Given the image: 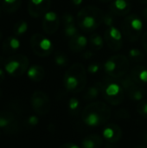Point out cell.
Masks as SVG:
<instances>
[{
  "mask_svg": "<svg viewBox=\"0 0 147 148\" xmlns=\"http://www.w3.org/2000/svg\"><path fill=\"white\" fill-rule=\"evenodd\" d=\"M111 114V109L107 103L93 101L84 108L81 119L88 127H100L105 125L109 121Z\"/></svg>",
  "mask_w": 147,
  "mask_h": 148,
  "instance_id": "cell-1",
  "label": "cell"
},
{
  "mask_svg": "<svg viewBox=\"0 0 147 148\" xmlns=\"http://www.w3.org/2000/svg\"><path fill=\"white\" fill-rule=\"evenodd\" d=\"M87 81L88 77L85 67L81 63L76 62L66 70L63 77V85L67 91L76 94L84 90Z\"/></svg>",
  "mask_w": 147,
  "mask_h": 148,
  "instance_id": "cell-2",
  "label": "cell"
},
{
  "mask_svg": "<svg viewBox=\"0 0 147 148\" xmlns=\"http://www.w3.org/2000/svg\"><path fill=\"white\" fill-rule=\"evenodd\" d=\"M104 15L102 10L96 6H85L77 14V26L85 32L94 31L103 23Z\"/></svg>",
  "mask_w": 147,
  "mask_h": 148,
  "instance_id": "cell-3",
  "label": "cell"
},
{
  "mask_svg": "<svg viewBox=\"0 0 147 148\" xmlns=\"http://www.w3.org/2000/svg\"><path fill=\"white\" fill-rule=\"evenodd\" d=\"M99 83L101 89V95L107 102L113 106H117L123 102L126 92L116 79L108 76Z\"/></svg>",
  "mask_w": 147,
  "mask_h": 148,
  "instance_id": "cell-4",
  "label": "cell"
},
{
  "mask_svg": "<svg viewBox=\"0 0 147 148\" xmlns=\"http://www.w3.org/2000/svg\"><path fill=\"white\" fill-rule=\"evenodd\" d=\"M129 67V59L124 55L113 56L108 60H107L104 64L106 74L113 79H120L126 75Z\"/></svg>",
  "mask_w": 147,
  "mask_h": 148,
  "instance_id": "cell-5",
  "label": "cell"
},
{
  "mask_svg": "<svg viewBox=\"0 0 147 148\" xmlns=\"http://www.w3.org/2000/svg\"><path fill=\"white\" fill-rule=\"evenodd\" d=\"M143 22L136 14L126 16L121 23L122 35L130 42H136L142 35Z\"/></svg>",
  "mask_w": 147,
  "mask_h": 148,
  "instance_id": "cell-6",
  "label": "cell"
},
{
  "mask_svg": "<svg viewBox=\"0 0 147 148\" xmlns=\"http://www.w3.org/2000/svg\"><path fill=\"white\" fill-rule=\"evenodd\" d=\"M29 61L24 55L18 54L12 56L4 61L5 71L13 77H18L23 75L29 69Z\"/></svg>",
  "mask_w": 147,
  "mask_h": 148,
  "instance_id": "cell-7",
  "label": "cell"
},
{
  "mask_svg": "<svg viewBox=\"0 0 147 148\" xmlns=\"http://www.w3.org/2000/svg\"><path fill=\"white\" fill-rule=\"evenodd\" d=\"M30 47L33 52L40 57H47L52 54L54 46L51 41L45 36L36 33L30 37Z\"/></svg>",
  "mask_w": 147,
  "mask_h": 148,
  "instance_id": "cell-8",
  "label": "cell"
},
{
  "mask_svg": "<svg viewBox=\"0 0 147 148\" xmlns=\"http://www.w3.org/2000/svg\"><path fill=\"white\" fill-rule=\"evenodd\" d=\"M30 102L34 112L38 115H46L50 111V100L43 91H35L31 95Z\"/></svg>",
  "mask_w": 147,
  "mask_h": 148,
  "instance_id": "cell-9",
  "label": "cell"
},
{
  "mask_svg": "<svg viewBox=\"0 0 147 148\" xmlns=\"http://www.w3.org/2000/svg\"><path fill=\"white\" fill-rule=\"evenodd\" d=\"M122 32L115 26L107 27L104 32V40L108 48L113 51H119L123 46Z\"/></svg>",
  "mask_w": 147,
  "mask_h": 148,
  "instance_id": "cell-10",
  "label": "cell"
},
{
  "mask_svg": "<svg viewBox=\"0 0 147 148\" xmlns=\"http://www.w3.org/2000/svg\"><path fill=\"white\" fill-rule=\"evenodd\" d=\"M51 0H29L28 3L29 14L35 18L43 16L49 10Z\"/></svg>",
  "mask_w": 147,
  "mask_h": 148,
  "instance_id": "cell-11",
  "label": "cell"
},
{
  "mask_svg": "<svg viewBox=\"0 0 147 148\" xmlns=\"http://www.w3.org/2000/svg\"><path fill=\"white\" fill-rule=\"evenodd\" d=\"M60 24H61V21L59 16L55 11H48L43 16L42 25L46 34L48 35L55 34L58 30Z\"/></svg>",
  "mask_w": 147,
  "mask_h": 148,
  "instance_id": "cell-12",
  "label": "cell"
},
{
  "mask_svg": "<svg viewBox=\"0 0 147 148\" xmlns=\"http://www.w3.org/2000/svg\"><path fill=\"white\" fill-rule=\"evenodd\" d=\"M102 135L107 143L115 144L119 142L122 138V130L120 127L117 124L110 123L104 127L102 131Z\"/></svg>",
  "mask_w": 147,
  "mask_h": 148,
  "instance_id": "cell-13",
  "label": "cell"
},
{
  "mask_svg": "<svg viewBox=\"0 0 147 148\" xmlns=\"http://www.w3.org/2000/svg\"><path fill=\"white\" fill-rule=\"evenodd\" d=\"M132 6L129 0H113L109 5V10L115 16H127L131 11Z\"/></svg>",
  "mask_w": 147,
  "mask_h": 148,
  "instance_id": "cell-14",
  "label": "cell"
},
{
  "mask_svg": "<svg viewBox=\"0 0 147 148\" xmlns=\"http://www.w3.org/2000/svg\"><path fill=\"white\" fill-rule=\"evenodd\" d=\"M88 42V41L87 37L81 34H79L76 36H75L74 38L69 40L68 47H69L70 50L73 52H75V53L82 52L86 49Z\"/></svg>",
  "mask_w": 147,
  "mask_h": 148,
  "instance_id": "cell-15",
  "label": "cell"
},
{
  "mask_svg": "<svg viewBox=\"0 0 147 148\" xmlns=\"http://www.w3.org/2000/svg\"><path fill=\"white\" fill-rule=\"evenodd\" d=\"M131 76L133 81L141 87L147 84V69L142 65L135 66L132 69Z\"/></svg>",
  "mask_w": 147,
  "mask_h": 148,
  "instance_id": "cell-16",
  "label": "cell"
},
{
  "mask_svg": "<svg viewBox=\"0 0 147 148\" xmlns=\"http://www.w3.org/2000/svg\"><path fill=\"white\" fill-rule=\"evenodd\" d=\"M103 139L98 134H89L86 136L81 142L82 148H101Z\"/></svg>",
  "mask_w": 147,
  "mask_h": 148,
  "instance_id": "cell-17",
  "label": "cell"
},
{
  "mask_svg": "<svg viewBox=\"0 0 147 148\" xmlns=\"http://www.w3.org/2000/svg\"><path fill=\"white\" fill-rule=\"evenodd\" d=\"M20 47V42L16 36H8L3 42V51L6 54H10L17 50Z\"/></svg>",
  "mask_w": 147,
  "mask_h": 148,
  "instance_id": "cell-18",
  "label": "cell"
},
{
  "mask_svg": "<svg viewBox=\"0 0 147 148\" xmlns=\"http://www.w3.org/2000/svg\"><path fill=\"white\" fill-rule=\"evenodd\" d=\"M27 75L31 81L38 82L45 77V70L40 65H33L27 70Z\"/></svg>",
  "mask_w": 147,
  "mask_h": 148,
  "instance_id": "cell-19",
  "label": "cell"
},
{
  "mask_svg": "<svg viewBox=\"0 0 147 148\" xmlns=\"http://www.w3.org/2000/svg\"><path fill=\"white\" fill-rule=\"evenodd\" d=\"M16 121L14 113L10 110L0 111V128H5Z\"/></svg>",
  "mask_w": 147,
  "mask_h": 148,
  "instance_id": "cell-20",
  "label": "cell"
},
{
  "mask_svg": "<svg viewBox=\"0 0 147 148\" xmlns=\"http://www.w3.org/2000/svg\"><path fill=\"white\" fill-rule=\"evenodd\" d=\"M100 94H101V89L100 83L98 82L97 84H94L89 87L88 88H87L82 95V98L85 101H94L99 96Z\"/></svg>",
  "mask_w": 147,
  "mask_h": 148,
  "instance_id": "cell-21",
  "label": "cell"
},
{
  "mask_svg": "<svg viewBox=\"0 0 147 148\" xmlns=\"http://www.w3.org/2000/svg\"><path fill=\"white\" fill-rule=\"evenodd\" d=\"M22 5V0H3V10L8 13H14Z\"/></svg>",
  "mask_w": 147,
  "mask_h": 148,
  "instance_id": "cell-22",
  "label": "cell"
},
{
  "mask_svg": "<svg viewBox=\"0 0 147 148\" xmlns=\"http://www.w3.org/2000/svg\"><path fill=\"white\" fill-rule=\"evenodd\" d=\"M89 44L92 49L94 50H101L104 46V40L100 36V34L93 33L89 36Z\"/></svg>",
  "mask_w": 147,
  "mask_h": 148,
  "instance_id": "cell-23",
  "label": "cell"
},
{
  "mask_svg": "<svg viewBox=\"0 0 147 148\" xmlns=\"http://www.w3.org/2000/svg\"><path fill=\"white\" fill-rule=\"evenodd\" d=\"M27 29H28V23L23 20H20L16 22L13 26V33L16 36H23L24 33H26Z\"/></svg>",
  "mask_w": 147,
  "mask_h": 148,
  "instance_id": "cell-24",
  "label": "cell"
},
{
  "mask_svg": "<svg viewBox=\"0 0 147 148\" xmlns=\"http://www.w3.org/2000/svg\"><path fill=\"white\" fill-rule=\"evenodd\" d=\"M55 63L59 67H66L68 64V57L62 51H56L54 55Z\"/></svg>",
  "mask_w": 147,
  "mask_h": 148,
  "instance_id": "cell-25",
  "label": "cell"
},
{
  "mask_svg": "<svg viewBox=\"0 0 147 148\" xmlns=\"http://www.w3.org/2000/svg\"><path fill=\"white\" fill-rule=\"evenodd\" d=\"M128 57H129L130 60L138 62L143 61V59L145 58V55H144V53L140 49H139L137 48H133V49H131L129 50Z\"/></svg>",
  "mask_w": 147,
  "mask_h": 148,
  "instance_id": "cell-26",
  "label": "cell"
},
{
  "mask_svg": "<svg viewBox=\"0 0 147 148\" xmlns=\"http://www.w3.org/2000/svg\"><path fill=\"white\" fill-rule=\"evenodd\" d=\"M79 27L76 26L75 24H70V25H67L64 27V34L65 36L67 38H68L69 40L74 38L75 36H76L77 35H79Z\"/></svg>",
  "mask_w": 147,
  "mask_h": 148,
  "instance_id": "cell-27",
  "label": "cell"
},
{
  "mask_svg": "<svg viewBox=\"0 0 147 148\" xmlns=\"http://www.w3.org/2000/svg\"><path fill=\"white\" fill-rule=\"evenodd\" d=\"M68 109L69 113L72 115H75L79 113L80 110V102L76 98H71L68 101Z\"/></svg>",
  "mask_w": 147,
  "mask_h": 148,
  "instance_id": "cell-28",
  "label": "cell"
},
{
  "mask_svg": "<svg viewBox=\"0 0 147 148\" xmlns=\"http://www.w3.org/2000/svg\"><path fill=\"white\" fill-rule=\"evenodd\" d=\"M103 23L107 26V27H111V26H114V23H115V15L113 13H112L110 10L108 12H107L104 15V19H103Z\"/></svg>",
  "mask_w": 147,
  "mask_h": 148,
  "instance_id": "cell-29",
  "label": "cell"
},
{
  "mask_svg": "<svg viewBox=\"0 0 147 148\" xmlns=\"http://www.w3.org/2000/svg\"><path fill=\"white\" fill-rule=\"evenodd\" d=\"M137 112L144 118L147 119V100L139 101L137 106Z\"/></svg>",
  "mask_w": 147,
  "mask_h": 148,
  "instance_id": "cell-30",
  "label": "cell"
},
{
  "mask_svg": "<svg viewBox=\"0 0 147 148\" xmlns=\"http://www.w3.org/2000/svg\"><path fill=\"white\" fill-rule=\"evenodd\" d=\"M62 20L64 23V26L70 25V24H75V17L69 12H64L62 16Z\"/></svg>",
  "mask_w": 147,
  "mask_h": 148,
  "instance_id": "cell-31",
  "label": "cell"
},
{
  "mask_svg": "<svg viewBox=\"0 0 147 148\" xmlns=\"http://www.w3.org/2000/svg\"><path fill=\"white\" fill-rule=\"evenodd\" d=\"M3 131H4V133L6 134H15L18 133V131H19V124H18V122L15 121L10 126L3 128Z\"/></svg>",
  "mask_w": 147,
  "mask_h": 148,
  "instance_id": "cell-32",
  "label": "cell"
},
{
  "mask_svg": "<svg viewBox=\"0 0 147 148\" xmlns=\"http://www.w3.org/2000/svg\"><path fill=\"white\" fill-rule=\"evenodd\" d=\"M100 69H101V67H100V64L99 63L93 62V63H91V64L88 65V71L90 74H96V73H98L100 71Z\"/></svg>",
  "mask_w": 147,
  "mask_h": 148,
  "instance_id": "cell-33",
  "label": "cell"
},
{
  "mask_svg": "<svg viewBox=\"0 0 147 148\" xmlns=\"http://www.w3.org/2000/svg\"><path fill=\"white\" fill-rule=\"evenodd\" d=\"M116 116L119 117V118H122V119H127V118L130 117V114L126 109H120L119 111H117Z\"/></svg>",
  "mask_w": 147,
  "mask_h": 148,
  "instance_id": "cell-34",
  "label": "cell"
},
{
  "mask_svg": "<svg viewBox=\"0 0 147 148\" xmlns=\"http://www.w3.org/2000/svg\"><path fill=\"white\" fill-rule=\"evenodd\" d=\"M26 123L30 127H34L38 123V118L36 116H30L26 121Z\"/></svg>",
  "mask_w": 147,
  "mask_h": 148,
  "instance_id": "cell-35",
  "label": "cell"
},
{
  "mask_svg": "<svg viewBox=\"0 0 147 148\" xmlns=\"http://www.w3.org/2000/svg\"><path fill=\"white\" fill-rule=\"evenodd\" d=\"M141 42H142V45L145 49V50L146 51L147 53V31L145 32L143 35H142V37H141Z\"/></svg>",
  "mask_w": 147,
  "mask_h": 148,
  "instance_id": "cell-36",
  "label": "cell"
},
{
  "mask_svg": "<svg viewBox=\"0 0 147 148\" xmlns=\"http://www.w3.org/2000/svg\"><path fill=\"white\" fill-rule=\"evenodd\" d=\"M93 56H94V53H93V51H91V50H86V51H84V53L82 54V57H83L84 59H91Z\"/></svg>",
  "mask_w": 147,
  "mask_h": 148,
  "instance_id": "cell-37",
  "label": "cell"
},
{
  "mask_svg": "<svg viewBox=\"0 0 147 148\" xmlns=\"http://www.w3.org/2000/svg\"><path fill=\"white\" fill-rule=\"evenodd\" d=\"M59 148H80L77 145H75V143H72V142H68V143H65L63 145H62Z\"/></svg>",
  "mask_w": 147,
  "mask_h": 148,
  "instance_id": "cell-38",
  "label": "cell"
},
{
  "mask_svg": "<svg viewBox=\"0 0 147 148\" xmlns=\"http://www.w3.org/2000/svg\"><path fill=\"white\" fill-rule=\"evenodd\" d=\"M82 2H83V0H71L72 4H73L74 6H75V7L80 6V5L82 3Z\"/></svg>",
  "mask_w": 147,
  "mask_h": 148,
  "instance_id": "cell-39",
  "label": "cell"
},
{
  "mask_svg": "<svg viewBox=\"0 0 147 148\" xmlns=\"http://www.w3.org/2000/svg\"><path fill=\"white\" fill-rule=\"evenodd\" d=\"M4 78H5V74H4V71H3V69H0V84H1V83L3 82Z\"/></svg>",
  "mask_w": 147,
  "mask_h": 148,
  "instance_id": "cell-40",
  "label": "cell"
},
{
  "mask_svg": "<svg viewBox=\"0 0 147 148\" xmlns=\"http://www.w3.org/2000/svg\"><path fill=\"white\" fill-rule=\"evenodd\" d=\"M142 16H143V17L147 21V7L146 8H145V9L142 10Z\"/></svg>",
  "mask_w": 147,
  "mask_h": 148,
  "instance_id": "cell-41",
  "label": "cell"
},
{
  "mask_svg": "<svg viewBox=\"0 0 147 148\" xmlns=\"http://www.w3.org/2000/svg\"><path fill=\"white\" fill-rule=\"evenodd\" d=\"M139 2L143 4H147V0H139Z\"/></svg>",
  "mask_w": 147,
  "mask_h": 148,
  "instance_id": "cell-42",
  "label": "cell"
},
{
  "mask_svg": "<svg viewBox=\"0 0 147 148\" xmlns=\"http://www.w3.org/2000/svg\"><path fill=\"white\" fill-rule=\"evenodd\" d=\"M113 0H100V2L101 3H108V2H113Z\"/></svg>",
  "mask_w": 147,
  "mask_h": 148,
  "instance_id": "cell-43",
  "label": "cell"
},
{
  "mask_svg": "<svg viewBox=\"0 0 147 148\" xmlns=\"http://www.w3.org/2000/svg\"><path fill=\"white\" fill-rule=\"evenodd\" d=\"M134 148H147L146 146H144V145H139V146H137V147H135Z\"/></svg>",
  "mask_w": 147,
  "mask_h": 148,
  "instance_id": "cell-44",
  "label": "cell"
},
{
  "mask_svg": "<svg viewBox=\"0 0 147 148\" xmlns=\"http://www.w3.org/2000/svg\"><path fill=\"white\" fill-rule=\"evenodd\" d=\"M145 140H146V141L147 142V134H146V136H145Z\"/></svg>",
  "mask_w": 147,
  "mask_h": 148,
  "instance_id": "cell-45",
  "label": "cell"
},
{
  "mask_svg": "<svg viewBox=\"0 0 147 148\" xmlns=\"http://www.w3.org/2000/svg\"><path fill=\"white\" fill-rule=\"evenodd\" d=\"M2 35H3V34H2V32H1V30H0V39L2 38Z\"/></svg>",
  "mask_w": 147,
  "mask_h": 148,
  "instance_id": "cell-46",
  "label": "cell"
},
{
  "mask_svg": "<svg viewBox=\"0 0 147 148\" xmlns=\"http://www.w3.org/2000/svg\"><path fill=\"white\" fill-rule=\"evenodd\" d=\"M0 97H1V90H0Z\"/></svg>",
  "mask_w": 147,
  "mask_h": 148,
  "instance_id": "cell-47",
  "label": "cell"
},
{
  "mask_svg": "<svg viewBox=\"0 0 147 148\" xmlns=\"http://www.w3.org/2000/svg\"><path fill=\"white\" fill-rule=\"evenodd\" d=\"M0 16H1V9H0Z\"/></svg>",
  "mask_w": 147,
  "mask_h": 148,
  "instance_id": "cell-48",
  "label": "cell"
}]
</instances>
